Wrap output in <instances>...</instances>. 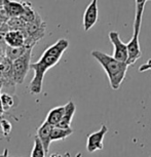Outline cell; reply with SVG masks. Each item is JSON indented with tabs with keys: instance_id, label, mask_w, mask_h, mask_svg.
<instances>
[{
	"instance_id": "cell-1",
	"label": "cell",
	"mask_w": 151,
	"mask_h": 157,
	"mask_svg": "<svg viewBox=\"0 0 151 157\" xmlns=\"http://www.w3.org/2000/svg\"><path fill=\"white\" fill-rule=\"evenodd\" d=\"M68 46L69 41L67 39H59L57 42L44 50L41 58L37 62L31 63V69L34 71V77L29 84V87L32 94H39L42 91L44 74L59 63Z\"/></svg>"
},
{
	"instance_id": "cell-2",
	"label": "cell",
	"mask_w": 151,
	"mask_h": 157,
	"mask_svg": "<svg viewBox=\"0 0 151 157\" xmlns=\"http://www.w3.org/2000/svg\"><path fill=\"white\" fill-rule=\"evenodd\" d=\"M91 56L99 62V64L103 67V69L107 74L111 88L117 90L126 78V74L130 65L126 62L119 61L115 59L113 56H108L100 50H93Z\"/></svg>"
},
{
	"instance_id": "cell-3",
	"label": "cell",
	"mask_w": 151,
	"mask_h": 157,
	"mask_svg": "<svg viewBox=\"0 0 151 157\" xmlns=\"http://www.w3.org/2000/svg\"><path fill=\"white\" fill-rule=\"evenodd\" d=\"M148 0H136V13H135V21H134V34H133L132 39L129 41V65H133L141 58V47L139 36H140L141 25H142V17H143V11L145 8V4Z\"/></svg>"
},
{
	"instance_id": "cell-4",
	"label": "cell",
	"mask_w": 151,
	"mask_h": 157,
	"mask_svg": "<svg viewBox=\"0 0 151 157\" xmlns=\"http://www.w3.org/2000/svg\"><path fill=\"white\" fill-rule=\"evenodd\" d=\"M32 49L33 47H30L23 56L13 61V78L16 84H22L31 69Z\"/></svg>"
},
{
	"instance_id": "cell-5",
	"label": "cell",
	"mask_w": 151,
	"mask_h": 157,
	"mask_svg": "<svg viewBox=\"0 0 151 157\" xmlns=\"http://www.w3.org/2000/svg\"><path fill=\"white\" fill-rule=\"evenodd\" d=\"M46 24L43 22L42 19L39 14H37L36 19L31 21V22H27L25 27V31L27 33V37L30 38L32 41L37 43L41 38L45 34Z\"/></svg>"
},
{
	"instance_id": "cell-6",
	"label": "cell",
	"mask_w": 151,
	"mask_h": 157,
	"mask_svg": "<svg viewBox=\"0 0 151 157\" xmlns=\"http://www.w3.org/2000/svg\"><path fill=\"white\" fill-rule=\"evenodd\" d=\"M108 37L110 39L111 43L113 44L114 52L113 57L115 59L122 62H128L129 60V47L128 43H123L119 37V33L116 31H111L108 34Z\"/></svg>"
},
{
	"instance_id": "cell-7",
	"label": "cell",
	"mask_w": 151,
	"mask_h": 157,
	"mask_svg": "<svg viewBox=\"0 0 151 157\" xmlns=\"http://www.w3.org/2000/svg\"><path fill=\"white\" fill-rule=\"evenodd\" d=\"M108 132V127L106 125H102V127L96 132L87 136V149L88 152L93 153L98 150L103 149V140H104L105 135Z\"/></svg>"
},
{
	"instance_id": "cell-8",
	"label": "cell",
	"mask_w": 151,
	"mask_h": 157,
	"mask_svg": "<svg viewBox=\"0 0 151 157\" xmlns=\"http://www.w3.org/2000/svg\"><path fill=\"white\" fill-rule=\"evenodd\" d=\"M98 21V0H91L83 14V28L88 31L96 25Z\"/></svg>"
},
{
	"instance_id": "cell-9",
	"label": "cell",
	"mask_w": 151,
	"mask_h": 157,
	"mask_svg": "<svg viewBox=\"0 0 151 157\" xmlns=\"http://www.w3.org/2000/svg\"><path fill=\"white\" fill-rule=\"evenodd\" d=\"M5 42L10 46H23L26 45L27 33L25 29L21 30H10L4 35Z\"/></svg>"
},
{
	"instance_id": "cell-10",
	"label": "cell",
	"mask_w": 151,
	"mask_h": 157,
	"mask_svg": "<svg viewBox=\"0 0 151 157\" xmlns=\"http://www.w3.org/2000/svg\"><path fill=\"white\" fill-rule=\"evenodd\" d=\"M52 126H54V125L49 124L45 120L39 126V128L37 129V135L36 136L40 139V141L42 142L43 146H44V148H45L46 155L49 152V146H50V143H52V138H50V135H52Z\"/></svg>"
},
{
	"instance_id": "cell-11",
	"label": "cell",
	"mask_w": 151,
	"mask_h": 157,
	"mask_svg": "<svg viewBox=\"0 0 151 157\" xmlns=\"http://www.w3.org/2000/svg\"><path fill=\"white\" fill-rule=\"evenodd\" d=\"M76 110V106L72 101L68 102L66 105H65V112L64 115L62 117L61 121L59 122L58 126L61 127H71V122H72L74 113H75Z\"/></svg>"
},
{
	"instance_id": "cell-12",
	"label": "cell",
	"mask_w": 151,
	"mask_h": 157,
	"mask_svg": "<svg viewBox=\"0 0 151 157\" xmlns=\"http://www.w3.org/2000/svg\"><path fill=\"white\" fill-rule=\"evenodd\" d=\"M25 3L26 2H22L21 0H7L4 6L7 10L10 17H21L25 11Z\"/></svg>"
},
{
	"instance_id": "cell-13",
	"label": "cell",
	"mask_w": 151,
	"mask_h": 157,
	"mask_svg": "<svg viewBox=\"0 0 151 157\" xmlns=\"http://www.w3.org/2000/svg\"><path fill=\"white\" fill-rule=\"evenodd\" d=\"M73 134V129L71 127H61L58 125H54L52 128V141H62L65 140L66 138H68L69 136Z\"/></svg>"
},
{
	"instance_id": "cell-14",
	"label": "cell",
	"mask_w": 151,
	"mask_h": 157,
	"mask_svg": "<svg viewBox=\"0 0 151 157\" xmlns=\"http://www.w3.org/2000/svg\"><path fill=\"white\" fill-rule=\"evenodd\" d=\"M30 47L34 46H29V45H23V46H6V50H5V56L8 60L11 62L17 60V58H20L21 56H23Z\"/></svg>"
},
{
	"instance_id": "cell-15",
	"label": "cell",
	"mask_w": 151,
	"mask_h": 157,
	"mask_svg": "<svg viewBox=\"0 0 151 157\" xmlns=\"http://www.w3.org/2000/svg\"><path fill=\"white\" fill-rule=\"evenodd\" d=\"M64 112H65V106H59V107L52 108L48 112L45 120L49 124H52V125H58L59 122L62 119V117H63Z\"/></svg>"
},
{
	"instance_id": "cell-16",
	"label": "cell",
	"mask_w": 151,
	"mask_h": 157,
	"mask_svg": "<svg viewBox=\"0 0 151 157\" xmlns=\"http://www.w3.org/2000/svg\"><path fill=\"white\" fill-rule=\"evenodd\" d=\"M44 156H46L45 148H44L40 139L36 136L34 139V147L32 149L31 157H44Z\"/></svg>"
},
{
	"instance_id": "cell-17",
	"label": "cell",
	"mask_w": 151,
	"mask_h": 157,
	"mask_svg": "<svg viewBox=\"0 0 151 157\" xmlns=\"http://www.w3.org/2000/svg\"><path fill=\"white\" fill-rule=\"evenodd\" d=\"M26 22L22 17H11L7 21V25L10 30H21V29H25Z\"/></svg>"
},
{
	"instance_id": "cell-18",
	"label": "cell",
	"mask_w": 151,
	"mask_h": 157,
	"mask_svg": "<svg viewBox=\"0 0 151 157\" xmlns=\"http://www.w3.org/2000/svg\"><path fill=\"white\" fill-rule=\"evenodd\" d=\"M37 14L38 13L33 10V8H32V5H31L30 2H26L25 3V11H24V13L21 17H22L26 22H31V21L36 19Z\"/></svg>"
},
{
	"instance_id": "cell-19",
	"label": "cell",
	"mask_w": 151,
	"mask_h": 157,
	"mask_svg": "<svg viewBox=\"0 0 151 157\" xmlns=\"http://www.w3.org/2000/svg\"><path fill=\"white\" fill-rule=\"evenodd\" d=\"M1 102H2V106H3L4 111H8L10 109H13L14 106H16V101H14V98L10 94H1Z\"/></svg>"
},
{
	"instance_id": "cell-20",
	"label": "cell",
	"mask_w": 151,
	"mask_h": 157,
	"mask_svg": "<svg viewBox=\"0 0 151 157\" xmlns=\"http://www.w3.org/2000/svg\"><path fill=\"white\" fill-rule=\"evenodd\" d=\"M0 126H1L2 134H3L5 137L10 136L11 132V124L10 121L4 119V118H1V120H0Z\"/></svg>"
},
{
	"instance_id": "cell-21",
	"label": "cell",
	"mask_w": 151,
	"mask_h": 157,
	"mask_svg": "<svg viewBox=\"0 0 151 157\" xmlns=\"http://www.w3.org/2000/svg\"><path fill=\"white\" fill-rule=\"evenodd\" d=\"M0 19L3 20L4 22H7L10 19V16L8 13L7 10L5 8L4 5H0Z\"/></svg>"
},
{
	"instance_id": "cell-22",
	"label": "cell",
	"mask_w": 151,
	"mask_h": 157,
	"mask_svg": "<svg viewBox=\"0 0 151 157\" xmlns=\"http://www.w3.org/2000/svg\"><path fill=\"white\" fill-rule=\"evenodd\" d=\"M147 70H150L151 71V59L148 60V62L146 64L142 65V66L139 67V72H145Z\"/></svg>"
},
{
	"instance_id": "cell-23",
	"label": "cell",
	"mask_w": 151,
	"mask_h": 157,
	"mask_svg": "<svg viewBox=\"0 0 151 157\" xmlns=\"http://www.w3.org/2000/svg\"><path fill=\"white\" fill-rule=\"evenodd\" d=\"M2 86H3V83L2 81L0 80V117L2 116V114L4 113V109H3V106H2V102H1V90H2Z\"/></svg>"
},
{
	"instance_id": "cell-24",
	"label": "cell",
	"mask_w": 151,
	"mask_h": 157,
	"mask_svg": "<svg viewBox=\"0 0 151 157\" xmlns=\"http://www.w3.org/2000/svg\"><path fill=\"white\" fill-rule=\"evenodd\" d=\"M7 0H0V5H4L5 3H6Z\"/></svg>"
},
{
	"instance_id": "cell-25",
	"label": "cell",
	"mask_w": 151,
	"mask_h": 157,
	"mask_svg": "<svg viewBox=\"0 0 151 157\" xmlns=\"http://www.w3.org/2000/svg\"><path fill=\"white\" fill-rule=\"evenodd\" d=\"M4 23H5V22H4L3 20H1V19H0V28H1L2 26H3V24H4Z\"/></svg>"
}]
</instances>
